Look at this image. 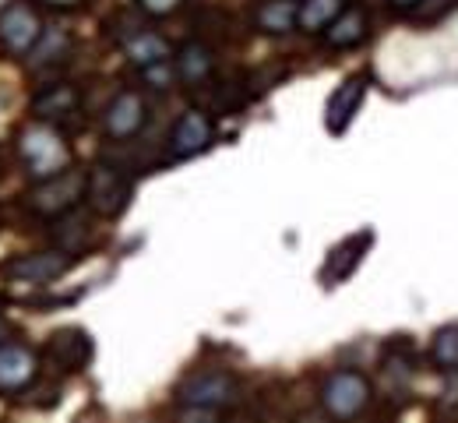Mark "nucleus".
Masks as SVG:
<instances>
[{"label": "nucleus", "mask_w": 458, "mask_h": 423, "mask_svg": "<svg viewBox=\"0 0 458 423\" xmlns=\"http://www.w3.org/2000/svg\"><path fill=\"white\" fill-rule=\"evenodd\" d=\"M141 74H145V81H148L152 89H170L173 78H176V67H173L170 61H159V63L141 67Z\"/></svg>", "instance_id": "5701e85b"}, {"label": "nucleus", "mask_w": 458, "mask_h": 423, "mask_svg": "<svg viewBox=\"0 0 458 423\" xmlns=\"http://www.w3.org/2000/svg\"><path fill=\"white\" fill-rule=\"evenodd\" d=\"M47 357H50V363H57L60 370H81L92 360V343L81 328H64L50 339Z\"/></svg>", "instance_id": "f8f14e48"}, {"label": "nucleus", "mask_w": 458, "mask_h": 423, "mask_svg": "<svg viewBox=\"0 0 458 423\" xmlns=\"http://www.w3.org/2000/svg\"><path fill=\"white\" fill-rule=\"evenodd\" d=\"M0 343H7V328L4 325H0Z\"/></svg>", "instance_id": "cd10ccee"}, {"label": "nucleus", "mask_w": 458, "mask_h": 423, "mask_svg": "<svg viewBox=\"0 0 458 423\" xmlns=\"http://www.w3.org/2000/svg\"><path fill=\"white\" fill-rule=\"evenodd\" d=\"M85 181H89V173H81V170H64L57 177L39 181V187L29 198L32 212H39V216H67L85 198Z\"/></svg>", "instance_id": "20e7f679"}, {"label": "nucleus", "mask_w": 458, "mask_h": 423, "mask_svg": "<svg viewBox=\"0 0 458 423\" xmlns=\"http://www.w3.org/2000/svg\"><path fill=\"white\" fill-rule=\"evenodd\" d=\"M138 4H141V11H145V14L163 18V14H173V11H176L183 0H138Z\"/></svg>", "instance_id": "b1692460"}, {"label": "nucleus", "mask_w": 458, "mask_h": 423, "mask_svg": "<svg viewBox=\"0 0 458 423\" xmlns=\"http://www.w3.org/2000/svg\"><path fill=\"white\" fill-rule=\"evenodd\" d=\"M343 7L345 0H303L300 11H296V25L303 32H321V29H328L339 18Z\"/></svg>", "instance_id": "a211bd4d"}, {"label": "nucleus", "mask_w": 458, "mask_h": 423, "mask_svg": "<svg viewBox=\"0 0 458 423\" xmlns=\"http://www.w3.org/2000/svg\"><path fill=\"white\" fill-rule=\"evenodd\" d=\"M416 4H420V0H392V7H395V11H412Z\"/></svg>", "instance_id": "a878e982"}, {"label": "nucleus", "mask_w": 458, "mask_h": 423, "mask_svg": "<svg viewBox=\"0 0 458 423\" xmlns=\"http://www.w3.org/2000/svg\"><path fill=\"white\" fill-rule=\"evenodd\" d=\"M367 36V18H363V11H356V7H349V11H339V18L325 29V43L332 47V50H349V47H356L360 39Z\"/></svg>", "instance_id": "f3484780"}, {"label": "nucleus", "mask_w": 458, "mask_h": 423, "mask_svg": "<svg viewBox=\"0 0 458 423\" xmlns=\"http://www.w3.org/2000/svg\"><path fill=\"white\" fill-rule=\"evenodd\" d=\"M176 78L180 81H187V85H201L208 74H212V67H216V57H212V50L205 47V43H187V47H180V54H176Z\"/></svg>", "instance_id": "dca6fc26"}, {"label": "nucleus", "mask_w": 458, "mask_h": 423, "mask_svg": "<svg viewBox=\"0 0 458 423\" xmlns=\"http://www.w3.org/2000/svg\"><path fill=\"white\" fill-rule=\"evenodd\" d=\"M36 353L21 343H0V392L11 395V392H21L32 377H36Z\"/></svg>", "instance_id": "9d476101"}, {"label": "nucleus", "mask_w": 458, "mask_h": 423, "mask_svg": "<svg viewBox=\"0 0 458 423\" xmlns=\"http://www.w3.org/2000/svg\"><path fill=\"white\" fill-rule=\"evenodd\" d=\"M85 198H89L96 216L114 219L131 201V181L120 170H114V166H96L89 173V181H85Z\"/></svg>", "instance_id": "39448f33"}, {"label": "nucleus", "mask_w": 458, "mask_h": 423, "mask_svg": "<svg viewBox=\"0 0 458 423\" xmlns=\"http://www.w3.org/2000/svg\"><path fill=\"white\" fill-rule=\"evenodd\" d=\"M64 226H67V230H57V241L67 247V254L78 250L81 243L89 241V219H85V216H67Z\"/></svg>", "instance_id": "4be33fe9"}, {"label": "nucleus", "mask_w": 458, "mask_h": 423, "mask_svg": "<svg viewBox=\"0 0 458 423\" xmlns=\"http://www.w3.org/2000/svg\"><path fill=\"white\" fill-rule=\"evenodd\" d=\"M367 402H370V381L356 370H335L321 388V406L339 420L360 417Z\"/></svg>", "instance_id": "7ed1b4c3"}, {"label": "nucleus", "mask_w": 458, "mask_h": 423, "mask_svg": "<svg viewBox=\"0 0 458 423\" xmlns=\"http://www.w3.org/2000/svg\"><path fill=\"white\" fill-rule=\"evenodd\" d=\"M47 4H54V7H74V4H81V0H47Z\"/></svg>", "instance_id": "bb28decb"}, {"label": "nucleus", "mask_w": 458, "mask_h": 423, "mask_svg": "<svg viewBox=\"0 0 458 423\" xmlns=\"http://www.w3.org/2000/svg\"><path fill=\"white\" fill-rule=\"evenodd\" d=\"M180 406H187V413H219L226 410L229 402H236V381L223 374V370H205V374H194L180 385L176 392Z\"/></svg>", "instance_id": "f03ea898"}, {"label": "nucleus", "mask_w": 458, "mask_h": 423, "mask_svg": "<svg viewBox=\"0 0 458 423\" xmlns=\"http://www.w3.org/2000/svg\"><path fill=\"white\" fill-rule=\"evenodd\" d=\"M145 99L138 92H120L114 103L106 106V134L110 138H134L141 127H145Z\"/></svg>", "instance_id": "9b49d317"}, {"label": "nucleus", "mask_w": 458, "mask_h": 423, "mask_svg": "<svg viewBox=\"0 0 458 423\" xmlns=\"http://www.w3.org/2000/svg\"><path fill=\"white\" fill-rule=\"evenodd\" d=\"M212 121L201 110H187L180 121L173 123L170 134V159H194L212 145Z\"/></svg>", "instance_id": "0eeeda50"}, {"label": "nucleus", "mask_w": 458, "mask_h": 423, "mask_svg": "<svg viewBox=\"0 0 458 423\" xmlns=\"http://www.w3.org/2000/svg\"><path fill=\"white\" fill-rule=\"evenodd\" d=\"M67 50H71V39H67V32H60V29H43V36L36 39V47H32V67H54L67 57Z\"/></svg>", "instance_id": "6ab92c4d"}, {"label": "nucleus", "mask_w": 458, "mask_h": 423, "mask_svg": "<svg viewBox=\"0 0 458 423\" xmlns=\"http://www.w3.org/2000/svg\"><path fill=\"white\" fill-rule=\"evenodd\" d=\"M434 363L441 370H458V325H448L434 335Z\"/></svg>", "instance_id": "412c9836"}, {"label": "nucleus", "mask_w": 458, "mask_h": 423, "mask_svg": "<svg viewBox=\"0 0 458 423\" xmlns=\"http://www.w3.org/2000/svg\"><path fill=\"white\" fill-rule=\"evenodd\" d=\"M296 11H300V4L296 0H268L261 11H258V25L265 29V32H289L293 25H296Z\"/></svg>", "instance_id": "aec40b11"}, {"label": "nucleus", "mask_w": 458, "mask_h": 423, "mask_svg": "<svg viewBox=\"0 0 458 423\" xmlns=\"http://www.w3.org/2000/svg\"><path fill=\"white\" fill-rule=\"evenodd\" d=\"M39 36H43V25L29 4H7L0 11V43L11 54H32Z\"/></svg>", "instance_id": "423d86ee"}, {"label": "nucleus", "mask_w": 458, "mask_h": 423, "mask_svg": "<svg viewBox=\"0 0 458 423\" xmlns=\"http://www.w3.org/2000/svg\"><path fill=\"white\" fill-rule=\"evenodd\" d=\"M363 96H367V78H363V74H352V78H345L343 85L332 92L328 106H325V127H328L332 134H343L345 127L352 123V117L360 114V106H363Z\"/></svg>", "instance_id": "6e6552de"}, {"label": "nucleus", "mask_w": 458, "mask_h": 423, "mask_svg": "<svg viewBox=\"0 0 458 423\" xmlns=\"http://www.w3.org/2000/svg\"><path fill=\"white\" fill-rule=\"evenodd\" d=\"M448 374V406H458V370H445Z\"/></svg>", "instance_id": "393cba45"}, {"label": "nucleus", "mask_w": 458, "mask_h": 423, "mask_svg": "<svg viewBox=\"0 0 458 423\" xmlns=\"http://www.w3.org/2000/svg\"><path fill=\"white\" fill-rule=\"evenodd\" d=\"M18 152H21V163L29 166V173H32L36 181L57 177V173L67 170V163H71V148H67L64 134L47 121H39L36 127H29V131L21 134Z\"/></svg>", "instance_id": "f257e3e1"}, {"label": "nucleus", "mask_w": 458, "mask_h": 423, "mask_svg": "<svg viewBox=\"0 0 458 423\" xmlns=\"http://www.w3.org/2000/svg\"><path fill=\"white\" fill-rule=\"evenodd\" d=\"M78 89L74 85H50V89H43L39 96H36V103H32V114H36V121H47V123H57L64 117H71L74 110H78Z\"/></svg>", "instance_id": "4468645a"}, {"label": "nucleus", "mask_w": 458, "mask_h": 423, "mask_svg": "<svg viewBox=\"0 0 458 423\" xmlns=\"http://www.w3.org/2000/svg\"><path fill=\"white\" fill-rule=\"evenodd\" d=\"M374 243V233L370 230H363V233H352V237H345L332 254H328V261H325V283H343L352 275V268L363 261V254H367V247Z\"/></svg>", "instance_id": "ddd939ff"}, {"label": "nucleus", "mask_w": 458, "mask_h": 423, "mask_svg": "<svg viewBox=\"0 0 458 423\" xmlns=\"http://www.w3.org/2000/svg\"><path fill=\"white\" fill-rule=\"evenodd\" d=\"M123 54L131 57V63H138V67H148V63L170 61L173 57L170 43L159 32H152V29H134L123 39Z\"/></svg>", "instance_id": "2eb2a0df"}, {"label": "nucleus", "mask_w": 458, "mask_h": 423, "mask_svg": "<svg viewBox=\"0 0 458 423\" xmlns=\"http://www.w3.org/2000/svg\"><path fill=\"white\" fill-rule=\"evenodd\" d=\"M67 265H71L67 250H39V254L14 258L7 265V275L18 283H54L67 272Z\"/></svg>", "instance_id": "1a4fd4ad"}]
</instances>
